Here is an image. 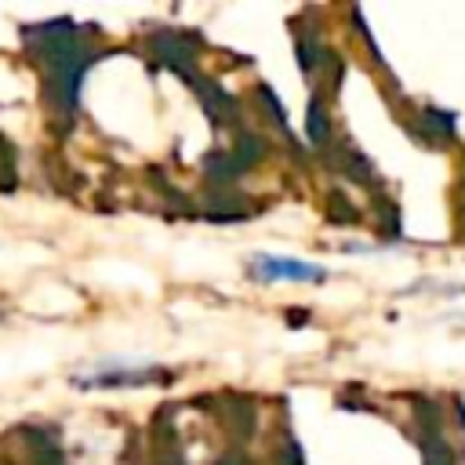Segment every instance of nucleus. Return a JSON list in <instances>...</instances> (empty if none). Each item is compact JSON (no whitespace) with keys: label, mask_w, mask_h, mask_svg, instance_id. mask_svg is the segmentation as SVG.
<instances>
[{"label":"nucleus","mask_w":465,"mask_h":465,"mask_svg":"<svg viewBox=\"0 0 465 465\" xmlns=\"http://www.w3.org/2000/svg\"><path fill=\"white\" fill-rule=\"evenodd\" d=\"M25 44L36 47L44 69H47V98L62 116H73L80 80L91 65V47L84 44L80 29L73 22H47L25 29Z\"/></svg>","instance_id":"1"},{"label":"nucleus","mask_w":465,"mask_h":465,"mask_svg":"<svg viewBox=\"0 0 465 465\" xmlns=\"http://www.w3.org/2000/svg\"><path fill=\"white\" fill-rule=\"evenodd\" d=\"M247 272L258 283H276V280H294V283H323L327 269H320L316 262L305 258H291V254H254L247 262Z\"/></svg>","instance_id":"2"},{"label":"nucleus","mask_w":465,"mask_h":465,"mask_svg":"<svg viewBox=\"0 0 465 465\" xmlns=\"http://www.w3.org/2000/svg\"><path fill=\"white\" fill-rule=\"evenodd\" d=\"M153 381H167L163 367H102L94 374H76L73 385L80 389H138V385H153Z\"/></svg>","instance_id":"3"},{"label":"nucleus","mask_w":465,"mask_h":465,"mask_svg":"<svg viewBox=\"0 0 465 465\" xmlns=\"http://www.w3.org/2000/svg\"><path fill=\"white\" fill-rule=\"evenodd\" d=\"M305 134H309L312 142H323V138H327V116H323V105H320V98H312V102H309Z\"/></svg>","instance_id":"4"},{"label":"nucleus","mask_w":465,"mask_h":465,"mask_svg":"<svg viewBox=\"0 0 465 465\" xmlns=\"http://www.w3.org/2000/svg\"><path fill=\"white\" fill-rule=\"evenodd\" d=\"M425 465H454V454L443 443H429L425 447Z\"/></svg>","instance_id":"5"}]
</instances>
